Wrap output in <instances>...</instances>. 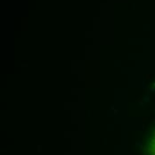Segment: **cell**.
Listing matches in <instances>:
<instances>
[{
	"instance_id": "1",
	"label": "cell",
	"mask_w": 155,
	"mask_h": 155,
	"mask_svg": "<svg viewBox=\"0 0 155 155\" xmlns=\"http://www.w3.org/2000/svg\"><path fill=\"white\" fill-rule=\"evenodd\" d=\"M148 153H149V155H155V132L149 142Z\"/></svg>"
}]
</instances>
